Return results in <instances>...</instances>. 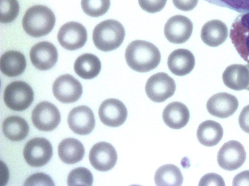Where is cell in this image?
I'll list each match as a JSON object with an SVG mask.
<instances>
[{"label": "cell", "mask_w": 249, "mask_h": 186, "mask_svg": "<svg viewBox=\"0 0 249 186\" xmlns=\"http://www.w3.org/2000/svg\"><path fill=\"white\" fill-rule=\"evenodd\" d=\"M99 116L105 125L117 127L122 125L127 116V109L124 104L116 99H108L104 101L99 107Z\"/></svg>", "instance_id": "14"}, {"label": "cell", "mask_w": 249, "mask_h": 186, "mask_svg": "<svg viewBox=\"0 0 249 186\" xmlns=\"http://www.w3.org/2000/svg\"><path fill=\"white\" fill-rule=\"evenodd\" d=\"M89 160L92 166L100 171H107L112 169L117 160V154L114 147L107 142H100L91 148Z\"/></svg>", "instance_id": "13"}, {"label": "cell", "mask_w": 249, "mask_h": 186, "mask_svg": "<svg viewBox=\"0 0 249 186\" xmlns=\"http://www.w3.org/2000/svg\"><path fill=\"white\" fill-rule=\"evenodd\" d=\"M83 11L89 16L98 17L106 14L108 10L110 0H81Z\"/></svg>", "instance_id": "28"}, {"label": "cell", "mask_w": 249, "mask_h": 186, "mask_svg": "<svg viewBox=\"0 0 249 186\" xmlns=\"http://www.w3.org/2000/svg\"><path fill=\"white\" fill-rule=\"evenodd\" d=\"M176 88L174 80L164 72L152 75L147 80L145 86L147 97L156 102L164 101L172 97Z\"/></svg>", "instance_id": "5"}, {"label": "cell", "mask_w": 249, "mask_h": 186, "mask_svg": "<svg viewBox=\"0 0 249 186\" xmlns=\"http://www.w3.org/2000/svg\"><path fill=\"white\" fill-rule=\"evenodd\" d=\"M230 37L240 56L249 63V12L235 18L231 27Z\"/></svg>", "instance_id": "6"}, {"label": "cell", "mask_w": 249, "mask_h": 186, "mask_svg": "<svg viewBox=\"0 0 249 186\" xmlns=\"http://www.w3.org/2000/svg\"><path fill=\"white\" fill-rule=\"evenodd\" d=\"M190 113L187 107L183 103L173 101L166 105L162 113V118L169 128L179 129L188 123Z\"/></svg>", "instance_id": "20"}, {"label": "cell", "mask_w": 249, "mask_h": 186, "mask_svg": "<svg viewBox=\"0 0 249 186\" xmlns=\"http://www.w3.org/2000/svg\"><path fill=\"white\" fill-rule=\"evenodd\" d=\"M101 69L100 60L96 55L90 53H85L79 56L74 64L75 73L85 79L95 78L99 74Z\"/></svg>", "instance_id": "25"}, {"label": "cell", "mask_w": 249, "mask_h": 186, "mask_svg": "<svg viewBox=\"0 0 249 186\" xmlns=\"http://www.w3.org/2000/svg\"><path fill=\"white\" fill-rule=\"evenodd\" d=\"M82 92L81 83L70 74L60 76L53 85L54 96L59 101L64 103L77 101L80 98Z\"/></svg>", "instance_id": "11"}, {"label": "cell", "mask_w": 249, "mask_h": 186, "mask_svg": "<svg viewBox=\"0 0 249 186\" xmlns=\"http://www.w3.org/2000/svg\"><path fill=\"white\" fill-rule=\"evenodd\" d=\"M193 24L187 17L182 15L174 16L167 21L164 28V34L170 42L182 44L191 37Z\"/></svg>", "instance_id": "12"}, {"label": "cell", "mask_w": 249, "mask_h": 186, "mask_svg": "<svg viewBox=\"0 0 249 186\" xmlns=\"http://www.w3.org/2000/svg\"><path fill=\"white\" fill-rule=\"evenodd\" d=\"M238 123L241 129L249 134V104L242 109L239 116Z\"/></svg>", "instance_id": "35"}, {"label": "cell", "mask_w": 249, "mask_h": 186, "mask_svg": "<svg viewBox=\"0 0 249 186\" xmlns=\"http://www.w3.org/2000/svg\"><path fill=\"white\" fill-rule=\"evenodd\" d=\"M222 80L224 85L230 89L249 90V63L228 66L223 73Z\"/></svg>", "instance_id": "18"}, {"label": "cell", "mask_w": 249, "mask_h": 186, "mask_svg": "<svg viewBox=\"0 0 249 186\" xmlns=\"http://www.w3.org/2000/svg\"><path fill=\"white\" fill-rule=\"evenodd\" d=\"M61 119L60 114L52 103L42 101L36 105L32 114L34 126L38 130L48 132L54 129Z\"/></svg>", "instance_id": "9"}, {"label": "cell", "mask_w": 249, "mask_h": 186, "mask_svg": "<svg viewBox=\"0 0 249 186\" xmlns=\"http://www.w3.org/2000/svg\"><path fill=\"white\" fill-rule=\"evenodd\" d=\"M23 153L29 165L39 167L46 165L50 160L53 155L52 146L46 138H34L25 144Z\"/></svg>", "instance_id": "7"}, {"label": "cell", "mask_w": 249, "mask_h": 186, "mask_svg": "<svg viewBox=\"0 0 249 186\" xmlns=\"http://www.w3.org/2000/svg\"><path fill=\"white\" fill-rule=\"evenodd\" d=\"M26 66L24 55L19 51H9L0 57V68L3 74L8 77H16L21 75Z\"/></svg>", "instance_id": "22"}, {"label": "cell", "mask_w": 249, "mask_h": 186, "mask_svg": "<svg viewBox=\"0 0 249 186\" xmlns=\"http://www.w3.org/2000/svg\"><path fill=\"white\" fill-rule=\"evenodd\" d=\"M222 7H226L238 13L249 12V0H204Z\"/></svg>", "instance_id": "31"}, {"label": "cell", "mask_w": 249, "mask_h": 186, "mask_svg": "<svg viewBox=\"0 0 249 186\" xmlns=\"http://www.w3.org/2000/svg\"><path fill=\"white\" fill-rule=\"evenodd\" d=\"M223 135V129L218 122L207 120L201 123L197 130L196 136L203 145L213 147L217 145Z\"/></svg>", "instance_id": "23"}, {"label": "cell", "mask_w": 249, "mask_h": 186, "mask_svg": "<svg viewBox=\"0 0 249 186\" xmlns=\"http://www.w3.org/2000/svg\"><path fill=\"white\" fill-rule=\"evenodd\" d=\"M238 105L235 96L226 92H220L209 98L206 108L212 116L224 118L232 115L237 110Z\"/></svg>", "instance_id": "16"}, {"label": "cell", "mask_w": 249, "mask_h": 186, "mask_svg": "<svg viewBox=\"0 0 249 186\" xmlns=\"http://www.w3.org/2000/svg\"><path fill=\"white\" fill-rule=\"evenodd\" d=\"M124 56L127 65L139 72H146L155 69L161 59L160 51L156 46L141 40L129 43Z\"/></svg>", "instance_id": "1"}, {"label": "cell", "mask_w": 249, "mask_h": 186, "mask_svg": "<svg viewBox=\"0 0 249 186\" xmlns=\"http://www.w3.org/2000/svg\"><path fill=\"white\" fill-rule=\"evenodd\" d=\"M34 92L31 87L22 81L10 83L5 88L3 100L10 109L21 111L26 109L34 100Z\"/></svg>", "instance_id": "4"}, {"label": "cell", "mask_w": 249, "mask_h": 186, "mask_svg": "<svg viewBox=\"0 0 249 186\" xmlns=\"http://www.w3.org/2000/svg\"><path fill=\"white\" fill-rule=\"evenodd\" d=\"M55 22V16L50 8L44 5H36L26 11L22 19V26L28 34L39 37L48 34Z\"/></svg>", "instance_id": "2"}, {"label": "cell", "mask_w": 249, "mask_h": 186, "mask_svg": "<svg viewBox=\"0 0 249 186\" xmlns=\"http://www.w3.org/2000/svg\"><path fill=\"white\" fill-rule=\"evenodd\" d=\"M93 176L91 172L87 169L83 167L72 169L67 178L69 186H91Z\"/></svg>", "instance_id": "29"}, {"label": "cell", "mask_w": 249, "mask_h": 186, "mask_svg": "<svg viewBox=\"0 0 249 186\" xmlns=\"http://www.w3.org/2000/svg\"><path fill=\"white\" fill-rule=\"evenodd\" d=\"M246 159V152L241 143L236 140L225 143L217 156L219 166L223 169L232 171L242 166Z\"/></svg>", "instance_id": "8"}, {"label": "cell", "mask_w": 249, "mask_h": 186, "mask_svg": "<svg viewBox=\"0 0 249 186\" xmlns=\"http://www.w3.org/2000/svg\"><path fill=\"white\" fill-rule=\"evenodd\" d=\"M58 153L62 162L68 164H73L82 159L85 149L82 143L77 139L67 138L59 143Z\"/></svg>", "instance_id": "24"}, {"label": "cell", "mask_w": 249, "mask_h": 186, "mask_svg": "<svg viewBox=\"0 0 249 186\" xmlns=\"http://www.w3.org/2000/svg\"><path fill=\"white\" fill-rule=\"evenodd\" d=\"M183 178L179 169L172 164L160 167L156 170L154 181L157 186H178L182 185Z\"/></svg>", "instance_id": "27"}, {"label": "cell", "mask_w": 249, "mask_h": 186, "mask_svg": "<svg viewBox=\"0 0 249 186\" xmlns=\"http://www.w3.org/2000/svg\"><path fill=\"white\" fill-rule=\"evenodd\" d=\"M167 65L174 74L183 76L188 74L195 65V58L188 50L178 49L173 51L169 55Z\"/></svg>", "instance_id": "19"}, {"label": "cell", "mask_w": 249, "mask_h": 186, "mask_svg": "<svg viewBox=\"0 0 249 186\" xmlns=\"http://www.w3.org/2000/svg\"><path fill=\"white\" fill-rule=\"evenodd\" d=\"M233 186H249V170L237 174L233 178Z\"/></svg>", "instance_id": "37"}, {"label": "cell", "mask_w": 249, "mask_h": 186, "mask_svg": "<svg viewBox=\"0 0 249 186\" xmlns=\"http://www.w3.org/2000/svg\"><path fill=\"white\" fill-rule=\"evenodd\" d=\"M125 33L123 25L114 19H107L97 24L92 34L95 47L103 51H109L119 48Z\"/></svg>", "instance_id": "3"}, {"label": "cell", "mask_w": 249, "mask_h": 186, "mask_svg": "<svg viewBox=\"0 0 249 186\" xmlns=\"http://www.w3.org/2000/svg\"><path fill=\"white\" fill-rule=\"evenodd\" d=\"M67 121L71 130L80 135H86L91 133L95 124L92 111L85 105L73 108L69 114Z\"/></svg>", "instance_id": "15"}, {"label": "cell", "mask_w": 249, "mask_h": 186, "mask_svg": "<svg viewBox=\"0 0 249 186\" xmlns=\"http://www.w3.org/2000/svg\"><path fill=\"white\" fill-rule=\"evenodd\" d=\"M173 4L178 9L189 11L196 7L198 0H172Z\"/></svg>", "instance_id": "36"}, {"label": "cell", "mask_w": 249, "mask_h": 186, "mask_svg": "<svg viewBox=\"0 0 249 186\" xmlns=\"http://www.w3.org/2000/svg\"><path fill=\"white\" fill-rule=\"evenodd\" d=\"M2 127L4 135L13 141H18L24 139L29 131L26 121L18 116H12L5 118L2 123Z\"/></svg>", "instance_id": "26"}, {"label": "cell", "mask_w": 249, "mask_h": 186, "mask_svg": "<svg viewBox=\"0 0 249 186\" xmlns=\"http://www.w3.org/2000/svg\"><path fill=\"white\" fill-rule=\"evenodd\" d=\"M0 21L3 23L13 21L18 16L19 6L17 0H0Z\"/></svg>", "instance_id": "30"}, {"label": "cell", "mask_w": 249, "mask_h": 186, "mask_svg": "<svg viewBox=\"0 0 249 186\" xmlns=\"http://www.w3.org/2000/svg\"><path fill=\"white\" fill-rule=\"evenodd\" d=\"M32 64L38 69L46 70L56 64L58 53L55 47L47 41H42L34 45L30 52Z\"/></svg>", "instance_id": "17"}, {"label": "cell", "mask_w": 249, "mask_h": 186, "mask_svg": "<svg viewBox=\"0 0 249 186\" xmlns=\"http://www.w3.org/2000/svg\"><path fill=\"white\" fill-rule=\"evenodd\" d=\"M24 186H54V184L48 175L42 173H36L29 177L25 181Z\"/></svg>", "instance_id": "32"}, {"label": "cell", "mask_w": 249, "mask_h": 186, "mask_svg": "<svg viewBox=\"0 0 249 186\" xmlns=\"http://www.w3.org/2000/svg\"><path fill=\"white\" fill-rule=\"evenodd\" d=\"M199 186H225L223 179L218 174L208 173L203 176L199 183Z\"/></svg>", "instance_id": "34"}, {"label": "cell", "mask_w": 249, "mask_h": 186, "mask_svg": "<svg viewBox=\"0 0 249 186\" xmlns=\"http://www.w3.org/2000/svg\"><path fill=\"white\" fill-rule=\"evenodd\" d=\"M200 35L205 44L210 47H216L227 39L228 29L227 25L221 20H211L203 25Z\"/></svg>", "instance_id": "21"}, {"label": "cell", "mask_w": 249, "mask_h": 186, "mask_svg": "<svg viewBox=\"0 0 249 186\" xmlns=\"http://www.w3.org/2000/svg\"><path fill=\"white\" fill-rule=\"evenodd\" d=\"M57 39L61 46L65 49L76 50L85 45L87 40V30L80 23L69 22L60 28Z\"/></svg>", "instance_id": "10"}, {"label": "cell", "mask_w": 249, "mask_h": 186, "mask_svg": "<svg viewBox=\"0 0 249 186\" xmlns=\"http://www.w3.org/2000/svg\"><path fill=\"white\" fill-rule=\"evenodd\" d=\"M167 0H138L140 6L144 11L155 13L161 11L165 6Z\"/></svg>", "instance_id": "33"}]
</instances>
